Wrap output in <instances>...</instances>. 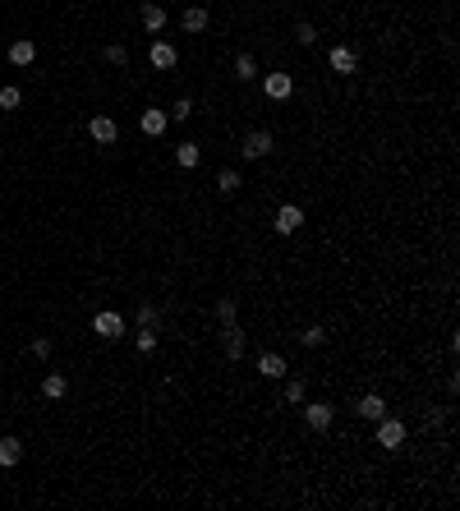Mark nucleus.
Wrapping results in <instances>:
<instances>
[{
  "label": "nucleus",
  "instance_id": "f257e3e1",
  "mask_svg": "<svg viewBox=\"0 0 460 511\" xmlns=\"http://www.w3.org/2000/svg\"><path fill=\"white\" fill-rule=\"evenodd\" d=\"M378 447H382V452H401V447H405V424L382 415V419H378Z\"/></svg>",
  "mask_w": 460,
  "mask_h": 511
},
{
  "label": "nucleus",
  "instance_id": "f03ea898",
  "mask_svg": "<svg viewBox=\"0 0 460 511\" xmlns=\"http://www.w3.org/2000/svg\"><path fill=\"white\" fill-rule=\"evenodd\" d=\"M92 332H97L101 341H115V336H124V318L115 309H97L92 313Z\"/></svg>",
  "mask_w": 460,
  "mask_h": 511
},
{
  "label": "nucleus",
  "instance_id": "7ed1b4c3",
  "mask_svg": "<svg viewBox=\"0 0 460 511\" xmlns=\"http://www.w3.org/2000/svg\"><path fill=\"white\" fill-rule=\"evenodd\" d=\"M221 350H226L230 364H240V359H244V327H240V322H226V327H221Z\"/></svg>",
  "mask_w": 460,
  "mask_h": 511
},
{
  "label": "nucleus",
  "instance_id": "20e7f679",
  "mask_svg": "<svg viewBox=\"0 0 460 511\" xmlns=\"http://www.w3.org/2000/svg\"><path fill=\"white\" fill-rule=\"evenodd\" d=\"M331 419H336V405H327V401H313V405H304V424L313 429V433H327Z\"/></svg>",
  "mask_w": 460,
  "mask_h": 511
},
{
  "label": "nucleus",
  "instance_id": "39448f33",
  "mask_svg": "<svg viewBox=\"0 0 460 511\" xmlns=\"http://www.w3.org/2000/svg\"><path fill=\"white\" fill-rule=\"evenodd\" d=\"M249 161H258V157H267L272 152V129H249L244 134V147H240Z\"/></svg>",
  "mask_w": 460,
  "mask_h": 511
},
{
  "label": "nucleus",
  "instance_id": "423d86ee",
  "mask_svg": "<svg viewBox=\"0 0 460 511\" xmlns=\"http://www.w3.org/2000/svg\"><path fill=\"white\" fill-rule=\"evenodd\" d=\"M276 231L281 235H295L299 226H304V208H299V203H281V208H276Z\"/></svg>",
  "mask_w": 460,
  "mask_h": 511
},
{
  "label": "nucleus",
  "instance_id": "0eeeda50",
  "mask_svg": "<svg viewBox=\"0 0 460 511\" xmlns=\"http://www.w3.org/2000/svg\"><path fill=\"white\" fill-rule=\"evenodd\" d=\"M263 92H267L272 101H285L290 92H295V78L285 74V69H276V74H267V78H263Z\"/></svg>",
  "mask_w": 460,
  "mask_h": 511
},
{
  "label": "nucleus",
  "instance_id": "6e6552de",
  "mask_svg": "<svg viewBox=\"0 0 460 511\" xmlns=\"http://www.w3.org/2000/svg\"><path fill=\"white\" fill-rule=\"evenodd\" d=\"M88 134H92V138H97L101 147H110V143H115V138H120V124L110 120V115H92V120H88Z\"/></svg>",
  "mask_w": 460,
  "mask_h": 511
},
{
  "label": "nucleus",
  "instance_id": "1a4fd4ad",
  "mask_svg": "<svg viewBox=\"0 0 460 511\" xmlns=\"http://www.w3.org/2000/svg\"><path fill=\"white\" fill-rule=\"evenodd\" d=\"M327 65H331V74H354V69H359V56H354L350 46H331Z\"/></svg>",
  "mask_w": 460,
  "mask_h": 511
},
{
  "label": "nucleus",
  "instance_id": "9d476101",
  "mask_svg": "<svg viewBox=\"0 0 460 511\" xmlns=\"http://www.w3.org/2000/svg\"><path fill=\"white\" fill-rule=\"evenodd\" d=\"M138 23L148 28V33H161V28H166V10L157 5V0H143V5H138Z\"/></svg>",
  "mask_w": 460,
  "mask_h": 511
},
{
  "label": "nucleus",
  "instance_id": "9b49d317",
  "mask_svg": "<svg viewBox=\"0 0 460 511\" xmlns=\"http://www.w3.org/2000/svg\"><path fill=\"white\" fill-rule=\"evenodd\" d=\"M33 60H37V42H33V37H19V42H10V65L28 69Z\"/></svg>",
  "mask_w": 460,
  "mask_h": 511
},
{
  "label": "nucleus",
  "instance_id": "f8f14e48",
  "mask_svg": "<svg viewBox=\"0 0 460 511\" xmlns=\"http://www.w3.org/2000/svg\"><path fill=\"white\" fill-rule=\"evenodd\" d=\"M208 23H212V14L203 10V5H189V10L180 14V28H185V33H208Z\"/></svg>",
  "mask_w": 460,
  "mask_h": 511
},
{
  "label": "nucleus",
  "instance_id": "ddd939ff",
  "mask_svg": "<svg viewBox=\"0 0 460 511\" xmlns=\"http://www.w3.org/2000/svg\"><path fill=\"white\" fill-rule=\"evenodd\" d=\"M148 60H152V69H175L180 51L171 42H152V51H148Z\"/></svg>",
  "mask_w": 460,
  "mask_h": 511
},
{
  "label": "nucleus",
  "instance_id": "4468645a",
  "mask_svg": "<svg viewBox=\"0 0 460 511\" xmlns=\"http://www.w3.org/2000/svg\"><path fill=\"white\" fill-rule=\"evenodd\" d=\"M285 355H276V350H263V355H258V373H263V378H285Z\"/></svg>",
  "mask_w": 460,
  "mask_h": 511
},
{
  "label": "nucleus",
  "instance_id": "2eb2a0df",
  "mask_svg": "<svg viewBox=\"0 0 460 511\" xmlns=\"http://www.w3.org/2000/svg\"><path fill=\"white\" fill-rule=\"evenodd\" d=\"M166 124H171V115H166V111H143V115H138V129L148 134V138H161Z\"/></svg>",
  "mask_w": 460,
  "mask_h": 511
},
{
  "label": "nucleus",
  "instance_id": "dca6fc26",
  "mask_svg": "<svg viewBox=\"0 0 460 511\" xmlns=\"http://www.w3.org/2000/svg\"><path fill=\"white\" fill-rule=\"evenodd\" d=\"M354 410H359V419H373V424H378V419L387 415V401L378 396V391H368V396H359V405H354Z\"/></svg>",
  "mask_w": 460,
  "mask_h": 511
},
{
  "label": "nucleus",
  "instance_id": "f3484780",
  "mask_svg": "<svg viewBox=\"0 0 460 511\" xmlns=\"http://www.w3.org/2000/svg\"><path fill=\"white\" fill-rule=\"evenodd\" d=\"M23 461V442L19 438H0V466L10 470V466H19Z\"/></svg>",
  "mask_w": 460,
  "mask_h": 511
},
{
  "label": "nucleus",
  "instance_id": "a211bd4d",
  "mask_svg": "<svg viewBox=\"0 0 460 511\" xmlns=\"http://www.w3.org/2000/svg\"><path fill=\"white\" fill-rule=\"evenodd\" d=\"M65 391H69L65 373H46V382H42V396H46V401H60Z\"/></svg>",
  "mask_w": 460,
  "mask_h": 511
},
{
  "label": "nucleus",
  "instance_id": "6ab92c4d",
  "mask_svg": "<svg viewBox=\"0 0 460 511\" xmlns=\"http://www.w3.org/2000/svg\"><path fill=\"white\" fill-rule=\"evenodd\" d=\"M198 157H203V152H198V143H180V147H175V166H180V171H194Z\"/></svg>",
  "mask_w": 460,
  "mask_h": 511
},
{
  "label": "nucleus",
  "instance_id": "aec40b11",
  "mask_svg": "<svg viewBox=\"0 0 460 511\" xmlns=\"http://www.w3.org/2000/svg\"><path fill=\"white\" fill-rule=\"evenodd\" d=\"M240 185H244V180H240V171H235V166H226V171L217 175V189H221V194H235Z\"/></svg>",
  "mask_w": 460,
  "mask_h": 511
},
{
  "label": "nucleus",
  "instance_id": "412c9836",
  "mask_svg": "<svg viewBox=\"0 0 460 511\" xmlns=\"http://www.w3.org/2000/svg\"><path fill=\"white\" fill-rule=\"evenodd\" d=\"M295 42H299V46H313V42H318V28H313L308 19H299V23H295Z\"/></svg>",
  "mask_w": 460,
  "mask_h": 511
},
{
  "label": "nucleus",
  "instance_id": "4be33fe9",
  "mask_svg": "<svg viewBox=\"0 0 460 511\" xmlns=\"http://www.w3.org/2000/svg\"><path fill=\"white\" fill-rule=\"evenodd\" d=\"M253 74H258L253 56H249V51H240V56H235V78H253Z\"/></svg>",
  "mask_w": 460,
  "mask_h": 511
},
{
  "label": "nucleus",
  "instance_id": "5701e85b",
  "mask_svg": "<svg viewBox=\"0 0 460 511\" xmlns=\"http://www.w3.org/2000/svg\"><path fill=\"white\" fill-rule=\"evenodd\" d=\"M19 101H23L19 88H0V111H19Z\"/></svg>",
  "mask_w": 460,
  "mask_h": 511
},
{
  "label": "nucleus",
  "instance_id": "b1692460",
  "mask_svg": "<svg viewBox=\"0 0 460 511\" xmlns=\"http://www.w3.org/2000/svg\"><path fill=\"white\" fill-rule=\"evenodd\" d=\"M106 65H115V69H120V65H129V51H124L120 42H110V46H106Z\"/></svg>",
  "mask_w": 460,
  "mask_h": 511
},
{
  "label": "nucleus",
  "instance_id": "393cba45",
  "mask_svg": "<svg viewBox=\"0 0 460 511\" xmlns=\"http://www.w3.org/2000/svg\"><path fill=\"white\" fill-rule=\"evenodd\" d=\"M157 322H161L157 304H138V327H157Z\"/></svg>",
  "mask_w": 460,
  "mask_h": 511
},
{
  "label": "nucleus",
  "instance_id": "a878e982",
  "mask_svg": "<svg viewBox=\"0 0 460 511\" xmlns=\"http://www.w3.org/2000/svg\"><path fill=\"white\" fill-rule=\"evenodd\" d=\"M285 401H290V405H304V382H299V378L285 382Z\"/></svg>",
  "mask_w": 460,
  "mask_h": 511
},
{
  "label": "nucleus",
  "instance_id": "bb28decb",
  "mask_svg": "<svg viewBox=\"0 0 460 511\" xmlns=\"http://www.w3.org/2000/svg\"><path fill=\"white\" fill-rule=\"evenodd\" d=\"M152 350H157V332H152V327H143V332H138V355H152Z\"/></svg>",
  "mask_w": 460,
  "mask_h": 511
},
{
  "label": "nucleus",
  "instance_id": "cd10ccee",
  "mask_svg": "<svg viewBox=\"0 0 460 511\" xmlns=\"http://www.w3.org/2000/svg\"><path fill=\"white\" fill-rule=\"evenodd\" d=\"M217 322H221V327L235 322V300H217Z\"/></svg>",
  "mask_w": 460,
  "mask_h": 511
},
{
  "label": "nucleus",
  "instance_id": "c85d7f7f",
  "mask_svg": "<svg viewBox=\"0 0 460 511\" xmlns=\"http://www.w3.org/2000/svg\"><path fill=\"white\" fill-rule=\"evenodd\" d=\"M299 341H304V345H308V350H318V345H322V341H327V332H322V327H308V332H304V336H299Z\"/></svg>",
  "mask_w": 460,
  "mask_h": 511
},
{
  "label": "nucleus",
  "instance_id": "c756f323",
  "mask_svg": "<svg viewBox=\"0 0 460 511\" xmlns=\"http://www.w3.org/2000/svg\"><path fill=\"white\" fill-rule=\"evenodd\" d=\"M166 115H175V120H189V115H194V101L180 97V101H175V111H166Z\"/></svg>",
  "mask_w": 460,
  "mask_h": 511
},
{
  "label": "nucleus",
  "instance_id": "7c9ffc66",
  "mask_svg": "<svg viewBox=\"0 0 460 511\" xmlns=\"http://www.w3.org/2000/svg\"><path fill=\"white\" fill-rule=\"evenodd\" d=\"M33 355L37 359H51V341H46V336H37V341H33Z\"/></svg>",
  "mask_w": 460,
  "mask_h": 511
}]
</instances>
